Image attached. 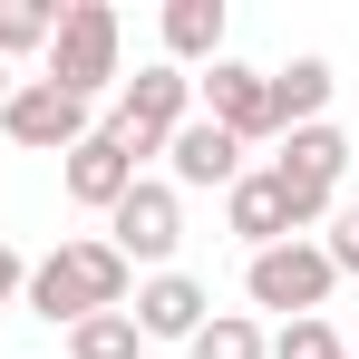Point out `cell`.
Returning <instances> with one entry per match:
<instances>
[{"label": "cell", "instance_id": "obj_17", "mask_svg": "<svg viewBox=\"0 0 359 359\" xmlns=\"http://www.w3.org/2000/svg\"><path fill=\"white\" fill-rule=\"evenodd\" d=\"M184 350H194V359H262L272 340H262V330H252L243 311H214V320H204V330H194Z\"/></svg>", "mask_w": 359, "mask_h": 359}, {"label": "cell", "instance_id": "obj_6", "mask_svg": "<svg viewBox=\"0 0 359 359\" xmlns=\"http://www.w3.org/2000/svg\"><path fill=\"white\" fill-rule=\"evenodd\" d=\"M330 282H340V272H330V262H320V243H272V252H252V262H243V292L262 301V311H292V320H311V311H320V301H330Z\"/></svg>", "mask_w": 359, "mask_h": 359}, {"label": "cell", "instance_id": "obj_1", "mask_svg": "<svg viewBox=\"0 0 359 359\" xmlns=\"http://www.w3.org/2000/svg\"><path fill=\"white\" fill-rule=\"evenodd\" d=\"M29 311H49V320H88V311H126V262L107 252V243H59L49 262H29Z\"/></svg>", "mask_w": 359, "mask_h": 359}, {"label": "cell", "instance_id": "obj_10", "mask_svg": "<svg viewBox=\"0 0 359 359\" xmlns=\"http://www.w3.org/2000/svg\"><path fill=\"white\" fill-rule=\"evenodd\" d=\"M136 184V165H126V146L107 136V126H88L78 146H68V194L78 204H97V214H117V194Z\"/></svg>", "mask_w": 359, "mask_h": 359}, {"label": "cell", "instance_id": "obj_4", "mask_svg": "<svg viewBox=\"0 0 359 359\" xmlns=\"http://www.w3.org/2000/svg\"><path fill=\"white\" fill-rule=\"evenodd\" d=\"M107 78H117V10H107V0H68V10H59V39H49V88L97 97Z\"/></svg>", "mask_w": 359, "mask_h": 359}, {"label": "cell", "instance_id": "obj_22", "mask_svg": "<svg viewBox=\"0 0 359 359\" xmlns=\"http://www.w3.org/2000/svg\"><path fill=\"white\" fill-rule=\"evenodd\" d=\"M330 359H350V350H330Z\"/></svg>", "mask_w": 359, "mask_h": 359}, {"label": "cell", "instance_id": "obj_21", "mask_svg": "<svg viewBox=\"0 0 359 359\" xmlns=\"http://www.w3.org/2000/svg\"><path fill=\"white\" fill-rule=\"evenodd\" d=\"M0 97H10V68H0Z\"/></svg>", "mask_w": 359, "mask_h": 359}, {"label": "cell", "instance_id": "obj_14", "mask_svg": "<svg viewBox=\"0 0 359 359\" xmlns=\"http://www.w3.org/2000/svg\"><path fill=\"white\" fill-rule=\"evenodd\" d=\"M165 59H224V0H165Z\"/></svg>", "mask_w": 359, "mask_h": 359}, {"label": "cell", "instance_id": "obj_5", "mask_svg": "<svg viewBox=\"0 0 359 359\" xmlns=\"http://www.w3.org/2000/svg\"><path fill=\"white\" fill-rule=\"evenodd\" d=\"M175 243H184V204H175V184L136 175V184L117 194V214H107V252L136 272V262H175Z\"/></svg>", "mask_w": 359, "mask_h": 359}, {"label": "cell", "instance_id": "obj_12", "mask_svg": "<svg viewBox=\"0 0 359 359\" xmlns=\"http://www.w3.org/2000/svg\"><path fill=\"white\" fill-rule=\"evenodd\" d=\"M224 214H233V233L252 243V252L292 243V204H282V184H272V165H262V175H233V194H224Z\"/></svg>", "mask_w": 359, "mask_h": 359}, {"label": "cell", "instance_id": "obj_18", "mask_svg": "<svg viewBox=\"0 0 359 359\" xmlns=\"http://www.w3.org/2000/svg\"><path fill=\"white\" fill-rule=\"evenodd\" d=\"M330 350H340V340H330V320L311 311V320H282V340H272L262 359H330Z\"/></svg>", "mask_w": 359, "mask_h": 359}, {"label": "cell", "instance_id": "obj_8", "mask_svg": "<svg viewBox=\"0 0 359 359\" xmlns=\"http://www.w3.org/2000/svg\"><path fill=\"white\" fill-rule=\"evenodd\" d=\"M204 117L224 126L233 146H252V136H282V117H272V68H243V59H214L204 78Z\"/></svg>", "mask_w": 359, "mask_h": 359}, {"label": "cell", "instance_id": "obj_7", "mask_svg": "<svg viewBox=\"0 0 359 359\" xmlns=\"http://www.w3.org/2000/svg\"><path fill=\"white\" fill-rule=\"evenodd\" d=\"M0 126H10V146H29V156H68V146L88 136V97H68L49 78H20V88L0 97Z\"/></svg>", "mask_w": 359, "mask_h": 359}, {"label": "cell", "instance_id": "obj_11", "mask_svg": "<svg viewBox=\"0 0 359 359\" xmlns=\"http://www.w3.org/2000/svg\"><path fill=\"white\" fill-rule=\"evenodd\" d=\"M165 165H175V184H224V194H233L243 146H233L214 117H184V126H175V146H165Z\"/></svg>", "mask_w": 359, "mask_h": 359}, {"label": "cell", "instance_id": "obj_3", "mask_svg": "<svg viewBox=\"0 0 359 359\" xmlns=\"http://www.w3.org/2000/svg\"><path fill=\"white\" fill-rule=\"evenodd\" d=\"M340 175H350V136H340V126H292V136H282V165H272V184H282V204H292V233L330 214Z\"/></svg>", "mask_w": 359, "mask_h": 359}, {"label": "cell", "instance_id": "obj_2", "mask_svg": "<svg viewBox=\"0 0 359 359\" xmlns=\"http://www.w3.org/2000/svg\"><path fill=\"white\" fill-rule=\"evenodd\" d=\"M184 97H194V78H184L175 59H156V68H136V78H126L117 117H107V136L126 146V165H136V156H165V146H175Z\"/></svg>", "mask_w": 359, "mask_h": 359}, {"label": "cell", "instance_id": "obj_20", "mask_svg": "<svg viewBox=\"0 0 359 359\" xmlns=\"http://www.w3.org/2000/svg\"><path fill=\"white\" fill-rule=\"evenodd\" d=\"M20 282H29V262H20V252H10V243H0V301L20 292Z\"/></svg>", "mask_w": 359, "mask_h": 359}, {"label": "cell", "instance_id": "obj_16", "mask_svg": "<svg viewBox=\"0 0 359 359\" xmlns=\"http://www.w3.org/2000/svg\"><path fill=\"white\" fill-rule=\"evenodd\" d=\"M68 359H136V320L126 311H88L68 330Z\"/></svg>", "mask_w": 359, "mask_h": 359}, {"label": "cell", "instance_id": "obj_19", "mask_svg": "<svg viewBox=\"0 0 359 359\" xmlns=\"http://www.w3.org/2000/svg\"><path fill=\"white\" fill-rule=\"evenodd\" d=\"M330 272H359V214H330V243H320Z\"/></svg>", "mask_w": 359, "mask_h": 359}, {"label": "cell", "instance_id": "obj_9", "mask_svg": "<svg viewBox=\"0 0 359 359\" xmlns=\"http://www.w3.org/2000/svg\"><path fill=\"white\" fill-rule=\"evenodd\" d=\"M126 320H136V340H194V330L214 320V301H204V282H184V272H156Z\"/></svg>", "mask_w": 359, "mask_h": 359}, {"label": "cell", "instance_id": "obj_15", "mask_svg": "<svg viewBox=\"0 0 359 359\" xmlns=\"http://www.w3.org/2000/svg\"><path fill=\"white\" fill-rule=\"evenodd\" d=\"M49 39H59V0H0V59L49 49Z\"/></svg>", "mask_w": 359, "mask_h": 359}, {"label": "cell", "instance_id": "obj_13", "mask_svg": "<svg viewBox=\"0 0 359 359\" xmlns=\"http://www.w3.org/2000/svg\"><path fill=\"white\" fill-rule=\"evenodd\" d=\"M330 59H292V68H272V117H282V136L292 126H320V107H330Z\"/></svg>", "mask_w": 359, "mask_h": 359}]
</instances>
